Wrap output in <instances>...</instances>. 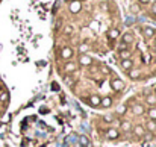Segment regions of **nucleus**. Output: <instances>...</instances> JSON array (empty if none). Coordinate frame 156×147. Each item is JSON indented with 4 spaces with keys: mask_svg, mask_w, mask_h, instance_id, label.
Here are the masks:
<instances>
[{
    "mask_svg": "<svg viewBox=\"0 0 156 147\" xmlns=\"http://www.w3.org/2000/svg\"><path fill=\"white\" fill-rule=\"evenodd\" d=\"M80 9H82V3L79 2V0H73V2L70 3V12L71 14H77Z\"/></svg>",
    "mask_w": 156,
    "mask_h": 147,
    "instance_id": "1",
    "label": "nucleus"
},
{
    "mask_svg": "<svg viewBox=\"0 0 156 147\" xmlns=\"http://www.w3.org/2000/svg\"><path fill=\"white\" fill-rule=\"evenodd\" d=\"M111 87H112V90H115V91L124 90V83H123V80H120V79H112Z\"/></svg>",
    "mask_w": 156,
    "mask_h": 147,
    "instance_id": "2",
    "label": "nucleus"
},
{
    "mask_svg": "<svg viewBox=\"0 0 156 147\" xmlns=\"http://www.w3.org/2000/svg\"><path fill=\"white\" fill-rule=\"evenodd\" d=\"M61 56H62V59H70L73 56V49L71 47H64L62 52H61Z\"/></svg>",
    "mask_w": 156,
    "mask_h": 147,
    "instance_id": "3",
    "label": "nucleus"
},
{
    "mask_svg": "<svg viewBox=\"0 0 156 147\" xmlns=\"http://www.w3.org/2000/svg\"><path fill=\"white\" fill-rule=\"evenodd\" d=\"M79 64H80V65H91V64H93V59H91L88 55H80V56H79Z\"/></svg>",
    "mask_w": 156,
    "mask_h": 147,
    "instance_id": "4",
    "label": "nucleus"
},
{
    "mask_svg": "<svg viewBox=\"0 0 156 147\" xmlns=\"http://www.w3.org/2000/svg\"><path fill=\"white\" fill-rule=\"evenodd\" d=\"M118 135H120V132H118L117 129H114V127H111V129L106 132V138H108V139H115V138H118Z\"/></svg>",
    "mask_w": 156,
    "mask_h": 147,
    "instance_id": "5",
    "label": "nucleus"
},
{
    "mask_svg": "<svg viewBox=\"0 0 156 147\" xmlns=\"http://www.w3.org/2000/svg\"><path fill=\"white\" fill-rule=\"evenodd\" d=\"M121 67L124 68V70H132V67H133V61L132 59H121Z\"/></svg>",
    "mask_w": 156,
    "mask_h": 147,
    "instance_id": "6",
    "label": "nucleus"
},
{
    "mask_svg": "<svg viewBox=\"0 0 156 147\" xmlns=\"http://www.w3.org/2000/svg\"><path fill=\"white\" fill-rule=\"evenodd\" d=\"M132 112H133L135 115H142V114L145 112V109H144V106H142V105H133Z\"/></svg>",
    "mask_w": 156,
    "mask_h": 147,
    "instance_id": "7",
    "label": "nucleus"
},
{
    "mask_svg": "<svg viewBox=\"0 0 156 147\" xmlns=\"http://www.w3.org/2000/svg\"><path fill=\"white\" fill-rule=\"evenodd\" d=\"M144 129L148 130V132H156V121H153V120H147Z\"/></svg>",
    "mask_w": 156,
    "mask_h": 147,
    "instance_id": "8",
    "label": "nucleus"
},
{
    "mask_svg": "<svg viewBox=\"0 0 156 147\" xmlns=\"http://www.w3.org/2000/svg\"><path fill=\"white\" fill-rule=\"evenodd\" d=\"M100 96H96V94H93L91 97H89V105L91 106H100Z\"/></svg>",
    "mask_w": 156,
    "mask_h": 147,
    "instance_id": "9",
    "label": "nucleus"
},
{
    "mask_svg": "<svg viewBox=\"0 0 156 147\" xmlns=\"http://www.w3.org/2000/svg\"><path fill=\"white\" fill-rule=\"evenodd\" d=\"M100 105H102L103 108H109V106L112 105V99H111L109 96H106V97H103V99L100 100Z\"/></svg>",
    "mask_w": 156,
    "mask_h": 147,
    "instance_id": "10",
    "label": "nucleus"
},
{
    "mask_svg": "<svg viewBox=\"0 0 156 147\" xmlns=\"http://www.w3.org/2000/svg\"><path fill=\"white\" fill-rule=\"evenodd\" d=\"M133 132H135V135H138V136H142V135L145 133V129H144V126H141V124H136V126L133 127Z\"/></svg>",
    "mask_w": 156,
    "mask_h": 147,
    "instance_id": "11",
    "label": "nucleus"
},
{
    "mask_svg": "<svg viewBox=\"0 0 156 147\" xmlns=\"http://www.w3.org/2000/svg\"><path fill=\"white\" fill-rule=\"evenodd\" d=\"M76 67H77V65H76L74 62H67L65 67H64V70H65L67 73H73V71H76Z\"/></svg>",
    "mask_w": 156,
    "mask_h": 147,
    "instance_id": "12",
    "label": "nucleus"
},
{
    "mask_svg": "<svg viewBox=\"0 0 156 147\" xmlns=\"http://www.w3.org/2000/svg\"><path fill=\"white\" fill-rule=\"evenodd\" d=\"M130 129H132L130 121H129V120H123V121H121V130H123V132H129Z\"/></svg>",
    "mask_w": 156,
    "mask_h": 147,
    "instance_id": "13",
    "label": "nucleus"
},
{
    "mask_svg": "<svg viewBox=\"0 0 156 147\" xmlns=\"http://www.w3.org/2000/svg\"><path fill=\"white\" fill-rule=\"evenodd\" d=\"M147 115H148V118H150V120L156 121V106H151V108H148V111H147Z\"/></svg>",
    "mask_w": 156,
    "mask_h": 147,
    "instance_id": "14",
    "label": "nucleus"
},
{
    "mask_svg": "<svg viewBox=\"0 0 156 147\" xmlns=\"http://www.w3.org/2000/svg\"><path fill=\"white\" fill-rule=\"evenodd\" d=\"M142 34H144L145 38H151L153 34H154V31H153V28H144V29H142Z\"/></svg>",
    "mask_w": 156,
    "mask_h": 147,
    "instance_id": "15",
    "label": "nucleus"
},
{
    "mask_svg": "<svg viewBox=\"0 0 156 147\" xmlns=\"http://www.w3.org/2000/svg\"><path fill=\"white\" fill-rule=\"evenodd\" d=\"M108 35H109L111 40H117V38L120 37V31H118V29H111Z\"/></svg>",
    "mask_w": 156,
    "mask_h": 147,
    "instance_id": "16",
    "label": "nucleus"
},
{
    "mask_svg": "<svg viewBox=\"0 0 156 147\" xmlns=\"http://www.w3.org/2000/svg\"><path fill=\"white\" fill-rule=\"evenodd\" d=\"M139 70H129V77L130 79H133V80H136L138 77H139Z\"/></svg>",
    "mask_w": 156,
    "mask_h": 147,
    "instance_id": "17",
    "label": "nucleus"
},
{
    "mask_svg": "<svg viewBox=\"0 0 156 147\" xmlns=\"http://www.w3.org/2000/svg\"><path fill=\"white\" fill-rule=\"evenodd\" d=\"M145 102H147L148 105H151V106H154V105H156V96H153V94H150V96H147V97H145Z\"/></svg>",
    "mask_w": 156,
    "mask_h": 147,
    "instance_id": "18",
    "label": "nucleus"
},
{
    "mask_svg": "<svg viewBox=\"0 0 156 147\" xmlns=\"http://www.w3.org/2000/svg\"><path fill=\"white\" fill-rule=\"evenodd\" d=\"M88 49H89V46L83 43V44H80V46H79V53H80V55H85V53L88 52Z\"/></svg>",
    "mask_w": 156,
    "mask_h": 147,
    "instance_id": "19",
    "label": "nucleus"
},
{
    "mask_svg": "<svg viewBox=\"0 0 156 147\" xmlns=\"http://www.w3.org/2000/svg\"><path fill=\"white\" fill-rule=\"evenodd\" d=\"M130 41H132V35H130L129 32L124 34V35H123V43H124V44H129Z\"/></svg>",
    "mask_w": 156,
    "mask_h": 147,
    "instance_id": "20",
    "label": "nucleus"
},
{
    "mask_svg": "<svg viewBox=\"0 0 156 147\" xmlns=\"http://www.w3.org/2000/svg\"><path fill=\"white\" fill-rule=\"evenodd\" d=\"M79 142H80L82 145H88V144H89V141H88V138H86L85 135H80V136H79Z\"/></svg>",
    "mask_w": 156,
    "mask_h": 147,
    "instance_id": "21",
    "label": "nucleus"
},
{
    "mask_svg": "<svg viewBox=\"0 0 156 147\" xmlns=\"http://www.w3.org/2000/svg\"><path fill=\"white\" fill-rule=\"evenodd\" d=\"M129 55H130V53H129V49H124V50H120V56H121L123 59H127V58H129Z\"/></svg>",
    "mask_w": 156,
    "mask_h": 147,
    "instance_id": "22",
    "label": "nucleus"
},
{
    "mask_svg": "<svg viewBox=\"0 0 156 147\" xmlns=\"http://www.w3.org/2000/svg\"><path fill=\"white\" fill-rule=\"evenodd\" d=\"M8 100V93H2V94H0V102H6Z\"/></svg>",
    "mask_w": 156,
    "mask_h": 147,
    "instance_id": "23",
    "label": "nucleus"
},
{
    "mask_svg": "<svg viewBox=\"0 0 156 147\" xmlns=\"http://www.w3.org/2000/svg\"><path fill=\"white\" fill-rule=\"evenodd\" d=\"M130 11H132L133 14H136V12H139V6H138V5H132V6H130Z\"/></svg>",
    "mask_w": 156,
    "mask_h": 147,
    "instance_id": "24",
    "label": "nucleus"
},
{
    "mask_svg": "<svg viewBox=\"0 0 156 147\" xmlns=\"http://www.w3.org/2000/svg\"><path fill=\"white\" fill-rule=\"evenodd\" d=\"M65 83H67V85H73V83H74V79L70 77V76H67V77H65Z\"/></svg>",
    "mask_w": 156,
    "mask_h": 147,
    "instance_id": "25",
    "label": "nucleus"
},
{
    "mask_svg": "<svg viewBox=\"0 0 156 147\" xmlns=\"http://www.w3.org/2000/svg\"><path fill=\"white\" fill-rule=\"evenodd\" d=\"M124 112H126V106H120V108H118V114H120V115H123Z\"/></svg>",
    "mask_w": 156,
    "mask_h": 147,
    "instance_id": "26",
    "label": "nucleus"
},
{
    "mask_svg": "<svg viewBox=\"0 0 156 147\" xmlns=\"http://www.w3.org/2000/svg\"><path fill=\"white\" fill-rule=\"evenodd\" d=\"M64 32H65V34H67V35H68V34H71V32H73V28H71V26H67V28H65V31H64Z\"/></svg>",
    "mask_w": 156,
    "mask_h": 147,
    "instance_id": "27",
    "label": "nucleus"
},
{
    "mask_svg": "<svg viewBox=\"0 0 156 147\" xmlns=\"http://www.w3.org/2000/svg\"><path fill=\"white\" fill-rule=\"evenodd\" d=\"M138 2H139V3H142V5H147V3L150 2V0H138Z\"/></svg>",
    "mask_w": 156,
    "mask_h": 147,
    "instance_id": "28",
    "label": "nucleus"
},
{
    "mask_svg": "<svg viewBox=\"0 0 156 147\" xmlns=\"http://www.w3.org/2000/svg\"><path fill=\"white\" fill-rule=\"evenodd\" d=\"M151 14L156 15V5H153V8H151Z\"/></svg>",
    "mask_w": 156,
    "mask_h": 147,
    "instance_id": "29",
    "label": "nucleus"
},
{
    "mask_svg": "<svg viewBox=\"0 0 156 147\" xmlns=\"http://www.w3.org/2000/svg\"><path fill=\"white\" fill-rule=\"evenodd\" d=\"M151 2H156V0H151Z\"/></svg>",
    "mask_w": 156,
    "mask_h": 147,
    "instance_id": "30",
    "label": "nucleus"
},
{
    "mask_svg": "<svg viewBox=\"0 0 156 147\" xmlns=\"http://www.w3.org/2000/svg\"><path fill=\"white\" fill-rule=\"evenodd\" d=\"M154 43H156V40H154Z\"/></svg>",
    "mask_w": 156,
    "mask_h": 147,
    "instance_id": "31",
    "label": "nucleus"
}]
</instances>
